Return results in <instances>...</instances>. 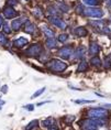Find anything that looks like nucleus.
Wrapping results in <instances>:
<instances>
[{
  "mask_svg": "<svg viewBox=\"0 0 111 130\" xmlns=\"http://www.w3.org/2000/svg\"><path fill=\"white\" fill-rule=\"evenodd\" d=\"M47 67L52 72H64V71L67 69V64L62 62L61 60L53 58V60H51L47 63Z\"/></svg>",
  "mask_w": 111,
  "mask_h": 130,
  "instance_id": "f257e3e1",
  "label": "nucleus"
},
{
  "mask_svg": "<svg viewBox=\"0 0 111 130\" xmlns=\"http://www.w3.org/2000/svg\"><path fill=\"white\" fill-rule=\"evenodd\" d=\"M87 115L92 119H104L108 117V110L104 108H92L88 110Z\"/></svg>",
  "mask_w": 111,
  "mask_h": 130,
  "instance_id": "f03ea898",
  "label": "nucleus"
},
{
  "mask_svg": "<svg viewBox=\"0 0 111 130\" xmlns=\"http://www.w3.org/2000/svg\"><path fill=\"white\" fill-rule=\"evenodd\" d=\"M42 51H43V47L41 46V44L34 43V44H32L31 46L24 52V54L27 55V56L35 57V56H39V55L42 53Z\"/></svg>",
  "mask_w": 111,
  "mask_h": 130,
  "instance_id": "7ed1b4c3",
  "label": "nucleus"
},
{
  "mask_svg": "<svg viewBox=\"0 0 111 130\" xmlns=\"http://www.w3.org/2000/svg\"><path fill=\"white\" fill-rule=\"evenodd\" d=\"M84 14L90 18H101L103 15V11L101 9H97V8H86L84 9Z\"/></svg>",
  "mask_w": 111,
  "mask_h": 130,
  "instance_id": "20e7f679",
  "label": "nucleus"
},
{
  "mask_svg": "<svg viewBox=\"0 0 111 130\" xmlns=\"http://www.w3.org/2000/svg\"><path fill=\"white\" fill-rule=\"evenodd\" d=\"M90 24L91 25H94L95 28H96V30L98 31H100V32H102V33H110V29L109 27H107L106 24L103 23V21H101V20H96V21H91L90 22Z\"/></svg>",
  "mask_w": 111,
  "mask_h": 130,
  "instance_id": "39448f33",
  "label": "nucleus"
},
{
  "mask_svg": "<svg viewBox=\"0 0 111 130\" xmlns=\"http://www.w3.org/2000/svg\"><path fill=\"white\" fill-rule=\"evenodd\" d=\"M48 20H50V22L53 25H55V27H57L60 29H66V27H67L66 22H65L64 20H62L61 18H57L56 15H52V17H50Z\"/></svg>",
  "mask_w": 111,
  "mask_h": 130,
  "instance_id": "423d86ee",
  "label": "nucleus"
},
{
  "mask_svg": "<svg viewBox=\"0 0 111 130\" xmlns=\"http://www.w3.org/2000/svg\"><path fill=\"white\" fill-rule=\"evenodd\" d=\"M58 55H60L62 58L67 60V58L70 57V55H73V48H71V46H69V45L63 46L62 48H60V51H58Z\"/></svg>",
  "mask_w": 111,
  "mask_h": 130,
  "instance_id": "0eeeda50",
  "label": "nucleus"
},
{
  "mask_svg": "<svg viewBox=\"0 0 111 130\" xmlns=\"http://www.w3.org/2000/svg\"><path fill=\"white\" fill-rule=\"evenodd\" d=\"M27 21H28V19L25 17L17 18L15 20L12 21V23H11L12 30H13V31H19V30H20V28H21V25H22V23H23V22H27Z\"/></svg>",
  "mask_w": 111,
  "mask_h": 130,
  "instance_id": "6e6552de",
  "label": "nucleus"
},
{
  "mask_svg": "<svg viewBox=\"0 0 111 130\" xmlns=\"http://www.w3.org/2000/svg\"><path fill=\"white\" fill-rule=\"evenodd\" d=\"M2 12H4L5 17L7 19H13V18H15L18 15V12L12 8V6H9V7L4 8V11Z\"/></svg>",
  "mask_w": 111,
  "mask_h": 130,
  "instance_id": "1a4fd4ad",
  "label": "nucleus"
},
{
  "mask_svg": "<svg viewBox=\"0 0 111 130\" xmlns=\"http://www.w3.org/2000/svg\"><path fill=\"white\" fill-rule=\"evenodd\" d=\"M42 125H43V127L48 128V129H57V127H55V119L53 117H48V118L43 120Z\"/></svg>",
  "mask_w": 111,
  "mask_h": 130,
  "instance_id": "9d476101",
  "label": "nucleus"
},
{
  "mask_svg": "<svg viewBox=\"0 0 111 130\" xmlns=\"http://www.w3.org/2000/svg\"><path fill=\"white\" fill-rule=\"evenodd\" d=\"M29 43V41H28V39H25V38H18V39H15V40L13 41V46L14 47H17V48H22L23 46H25Z\"/></svg>",
  "mask_w": 111,
  "mask_h": 130,
  "instance_id": "9b49d317",
  "label": "nucleus"
},
{
  "mask_svg": "<svg viewBox=\"0 0 111 130\" xmlns=\"http://www.w3.org/2000/svg\"><path fill=\"white\" fill-rule=\"evenodd\" d=\"M85 53H86V48H85L84 46H79L77 48L76 51L73 53V60L74 61H76V60H79V58H83L84 57V55Z\"/></svg>",
  "mask_w": 111,
  "mask_h": 130,
  "instance_id": "f8f14e48",
  "label": "nucleus"
},
{
  "mask_svg": "<svg viewBox=\"0 0 111 130\" xmlns=\"http://www.w3.org/2000/svg\"><path fill=\"white\" fill-rule=\"evenodd\" d=\"M100 51V47H99V45H98L96 42H91L90 45H89V54L90 55H96L98 54V52Z\"/></svg>",
  "mask_w": 111,
  "mask_h": 130,
  "instance_id": "ddd939ff",
  "label": "nucleus"
},
{
  "mask_svg": "<svg viewBox=\"0 0 111 130\" xmlns=\"http://www.w3.org/2000/svg\"><path fill=\"white\" fill-rule=\"evenodd\" d=\"M24 31L29 34H33L34 31H35V25L32 23L31 21L28 20L27 22H25V25H24Z\"/></svg>",
  "mask_w": 111,
  "mask_h": 130,
  "instance_id": "4468645a",
  "label": "nucleus"
},
{
  "mask_svg": "<svg viewBox=\"0 0 111 130\" xmlns=\"http://www.w3.org/2000/svg\"><path fill=\"white\" fill-rule=\"evenodd\" d=\"M74 33L77 35V37H80V38H83V37H86V35L88 34V32L87 30L85 28L83 27H78V28H75L74 29Z\"/></svg>",
  "mask_w": 111,
  "mask_h": 130,
  "instance_id": "2eb2a0df",
  "label": "nucleus"
},
{
  "mask_svg": "<svg viewBox=\"0 0 111 130\" xmlns=\"http://www.w3.org/2000/svg\"><path fill=\"white\" fill-rule=\"evenodd\" d=\"M45 44H46V46L48 48H54V47L57 46V42L54 38H48L46 40V42H45Z\"/></svg>",
  "mask_w": 111,
  "mask_h": 130,
  "instance_id": "dca6fc26",
  "label": "nucleus"
},
{
  "mask_svg": "<svg viewBox=\"0 0 111 130\" xmlns=\"http://www.w3.org/2000/svg\"><path fill=\"white\" fill-rule=\"evenodd\" d=\"M42 32H43L47 38H54V32L48 27H46V25H42Z\"/></svg>",
  "mask_w": 111,
  "mask_h": 130,
  "instance_id": "f3484780",
  "label": "nucleus"
},
{
  "mask_svg": "<svg viewBox=\"0 0 111 130\" xmlns=\"http://www.w3.org/2000/svg\"><path fill=\"white\" fill-rule=\"evenodd\" d=\"M87 70H88V63H87L86 61H81L80 63H79V65H78V69H77L78 73L86 72Z\"/></svg>",
  "mask_w": 111,
  "mask_h": 130,
  "instance_id": "a211bd4d",
  "label": "nucleus"
},
{
  "mask_svg": "<svg viewBox=\"0 0 111 130\" xmlns=\"http://www.w3.org/2000/svg\"><path fill=\"white\" fill-rule=\"evenodd\" d=\"M8 39L6 38V35L4 33H0V45L2 46H8Z\"/></svg>",
  "mask_w": 111,
  "mask_h": 130,
  "instance_id": "6ab92c4d",
  "label": "nucleus"
},
{
  "mask_svg": "<svg viewBox=\"0 0 111 130\" xmlns=\"http://www.w3.org/2000/svg\"><path fill=\"white\" fill-rule=\"evenodd\" d=\"M90 64H92L94 66H100L101 65V60L98 56H94L90 60Z\"/></svg>",
  "mask_w": 111,
  "mask_h": 130,
  "instance_id": "aec40b11",
  "label": "nucleus"
},
{
  "mask_svg": "<svg viewBox=\"0 0 111 130\" xmlns=\"http://www.w3.org/2000/svg\"><path fill=\"white\" fill-rule=\"evenodd\" d=\"M38 125H39V120H32V121L29 123L27 127H25V129H33V128H36Z\"/></svg>",
  "mask_w": 111,
  "mask_h": 130,
  "instance_id": "412c9836",
  "label": "nucleus"
},
{
  "mask_svg": "<svg viewBox=\"0 0 111 130\" xmlns=\"http://www.w3.org/2000/svg\"><path fill=\"white\" fill-rule=\"evenodd\" d=\"M33 13H34V15H35L36 18H41L42 15H43V11H42V9H41L40 7H36V8L34 9V12H33Z\"/></svg>",
  "mask_w": 111,
  "mask_h": 130,
  "instance_id": "4be33fe9",
  "label": "nucleus"
},
{
  "mask_svg": "<svg viewBox=\"0 0 111 130\" xmlns=\"http://www.w3.org/2000/svg\"><path fill=\"white\" fill-rule=\"evenodd\" d=\"M57 7L60 8V10H62L63 12H67L68 11V6L63 4V2H57Z\"/></svg>",
  "mask_w": 111,
  "mask_h": 130,
  "instance_id": "5701e85b",
  "label": "nucleus"
},
{
  "mask_svg": "<svg viewBox=\"0 0 111 130\" xmlns=\"http://www.w3.org/2000/svg\"><path fill=\"white\" fill-rule=\"evenodd\" d=\"M4 32L6 34H10L11 32H12V28L11 27H9V24H7V23H4Z\"/></svg>",
  "mask_w": 111,
  "mask_h": 130,
  "instance_id": "b1692460",
  "label": "nucleus"
},
{
  "mask_svg": "<svg viewBox=\"0 0 111 130\" xmlns=\"http://www.w3.org/2000/svg\"><path fill=\"white\" fill-rule=\"evenodd\" d=\"M84 4L87 5V6H90V7H92V6H96L98 4L97 0H83Z\"/></svg>",
  "mask_w": 111,
  "mask_h": 130,
  "instance_id": "393cba45",
  "label": "nucleus"
},
{
  "mask_svg": "<svg viewBox=\"0 0 111 130\" xmlns=\"http://www.w3.org/2000/svg\"><path fill=\"white\" fill-rule=\"evenodd\" d=\"M67 40H68V34H66V33L60 34V37H58V41L62 42V43H64V42H66Z\"/></svg>",
  "mask_w": 111,
  "mask_h": 130,
  "instance_id": "a878e982",
  "label": "nucleus"
},
{
  "mask_svg": "<svg viewBox=\"0 0 111 130\" xmlns=\"http://www.w3.org/2000/svg\"><path fill=\"white\" fill-rule=\"evenodd\" d=\"M44 92H45V87H44V88H41V89H39L38 92H35V93L33 94V95H32V98H35V97H39L40 95H42V94H43Z\"/></svg>",
  "mask_w": 111,
  "mask_h": 130,
  "instance_id": "bb28decb",
  "label": "nucleus"
},
{
  "mask_svg": "<svg viewBox=\"0 0 111 130\" xmlns=\"http://www.w3.org/2000/svg\"><path fill=\"white\" fill-rule=\"evenodd\" d=\"M103 65H104V67H106V69H110V67H111V60H110L109 56L104 58V64Z\"/></svg>",
  "mask_w": 111,
  "mask_h": 130,
  "instance_id": "cd10ccee",
  "label": "nucleus"
},
{
  "mask_svg": "<svg viewBox=\"0 0 111 130\" xmlns=\"http://www.w3.org/2000/svg\"><path fill=\"white\" fill-rule=\"evenodd\" d=\"M76 104H89V103H94V100H88V99H78L75 100Z\"/></svg>",
  "mask_w": 111,
  "mask_h": 130,
  "instance_id": "c85d7f7f",
  "label": "nucleus"
},
{
  "mask_svg": "<svg viewBox=\"0 0 111 130\" xmlns=\"http://www.w3.org/2000/svg\"><path fill=\"white\" fill-rule=\"evenodd\" d=\"M64 120H65V121H66L67 123H71V122H73L74 120H75V116H66V117L64 118Z\"/></svg>",
  "mask_w": 111,
  "mask_h": 130,
  "instance_id": "c756f323",
  "label": "nucleus"
},
{
  "mask_svg": "<svg viewBox=\"0 0 111 130\" xmlns=\"http://www.w3.org/2000/svg\"><path fill=\"white\" fill-rule=\"evenodd\" d=\"M47 10H48V13H50V14H53V15H56V12H55V11H56V9H55V8H52V7H48V8H47Z\"/></svg>",
  "mask_w": 111,
  "mask_h": 130,
  "instance_id": "7c9ffc66",
  "label": "nucleus"
},
{
  "mask_svg": "<svg viewBox=\"0 0 111 130\" xmlns=\"http://www.w3.org/2000/svg\"><path fill=\"white\" fill-rule=\"evenodd\" d=\"M18 4V0H8V5L9 6H14Z\"/></svg>",
  "mask_w": 111,
  "mask_h": 130,
  "instance_id": "2f4dec72",
  "label": "nucleus"
},
{
  "mask_svg": "<svg viewBox=\"0 0 111 130\" xmlns=\"http://www.w3.org/2000/svg\"><path fill=\"white\" fill-rule=\"evenodd\" d=\"M1 90H2V93H4V94H7V92H8V86L7 85H4V86H2V88H1Z\"/></svg>",
  "mask_w": 111,
  "mask_h": 130,
  "instance_id": "473e14b6",
  "label": "nucleus"
},
{
  "mask_svg": "<svg viewBox=\"0 0 111 130\" xmlns=\"http://www.w3.org/2000/svg\"><path fill=\"white\" fill-rule=\"evenodd\" d=\"M24 108H25V109H28V110H30V111H31V110H33V109H34V106H33V105H28V106H24Z\"/></svg>",
  "mask_w": 111,
  "mask_h": 130,
  "instance_id": "72a5a7b5",
  "label": "nucleus"
},
{
  "mask_svg": "<svg viewBox=\"0 0 111 130\" xmlns=\"http://www.w3.org/2000/svg\"><path fill=\"white\" fill-rule=\"evenodd\" d=\"M4 27V18H2V15L0 14V29Z\"/></svg>",
  "mask_w": 111,
  "mask_h": 130,
  "instance_id": "f704fd0d",
  "label": "nucleus"
},
{
  "mask_svg": "<svg viewBox=\"0 0 111 130\" xmlns=\"http://www.w3.org/2000/svg\"><path fill=\"white\" fill-rule=\"evenodd\" d=\"M106 107H111V104H107Z\"/></svg>",
  "mask_w": 111,
  "mask_h": 130,
  "instance_id": "c9c22d12",
  "label": "nucleus"
},
{
  "mask_svg": "<svg viewBox=\"0 0 111 130\" xmlns=\"http://www.w3.org/2000/svg\"><path fill=\"white\" fill-rule=\"evenodd\" d=\"M109 20H110V21H111V17H110V19H109Z\"/></svg>",
  "mask_w": 111,
  "mask_h": 130,
  "instance_id": "e433bc0d",
  "label": "nucleus"
},
{
  "mask_svg": "<svg viewBox=\"0 0 111 130\" xmlns=\"http://www.w3.org/2000/svg\"><path fill=\"white\" fill-rule=\"evenodd\" d=\"M27 1H30V0H27Z\"/></svg>",
  "mask_w": 111,
  "mask_h": 130,
  "instance_id": "4c0bfd02",
  "label": "nucleus"
},
{
  "mask_svg": "<svg viewBox=\"0 0 111 130\" xmlns=\"http://www.w3.org/2000/svg\"><path fill=\"white\" fill-rule=\"evenodd\" d=\"M0 109H1V107H0Z\"/></svg>",
  "mask_w": 111,
  "mask_h": 130,
  "instance_id": "58836bf2",
  "label": "nucleus"
}]
</instances>
